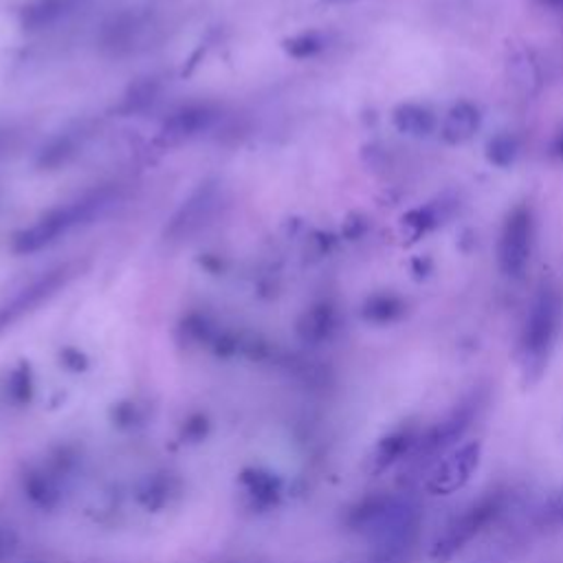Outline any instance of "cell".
<instances>
[{"instance_id":"obj_1","label":"cell","mask_w":563,"mask_h":563,"mask_svg":"<svg viewBox=\"0 0 563 563\" xmlns=\"http://www.w3.org/2000/svg\"><path fill=\"white\" fill-rule=\"evenodd\" d=\"M117 201L115 187L102 185L95 190H89L58 208L45 212L34 225L25 227L14 236L12 249L19 256H32L43 249H49L78 227L91 225L99 216H104Z\"/></svg>"},{"instance_id":"obj_2","label":"cell","mask_w":563,"mask_h":563,"mask_svg":"<svg viewBox=\"0 0 563 563\" xmlns=\"http://www.w3.org/2000/svg\"><path fill=\"white\" fill-rule=\"evenodd\" d=\"M508 508L506 491H489L480 495L476 502L465 506L438 535L432 546L434 561H449L458 552H462L473 539H478L484 530L500 521V517Z\"/></svg>"},{"instance_id":"obj_3","label":"cell","mask_w":563,"mask_h":563,"mask_svg":"<svg viewBox=\"0 0 563 563\" xmlns=\"http://www.w3.org/2000/svg\"><path fill=\"white\" fill-rule=\"evenodd\" d=\"M561 324V297L554 289L543 286L532 300L521 337L519 356L526 374H539L554 348Z\"/></svg>"},{"instance_id":"obj_4","label":"cell","mask_w":563,"mask_h":563,"mask_svg":"<svg viewBox=\"0 0 563 563\" xmlns=\"http://www.w3.org/2000/svg\"><path fill=\"white\" fill-rule=\"evenodd\" d=\"M532 243H535L532 210L528 206H515L502 225L500 245H497V260L504 275L508 278L524 275L532 256Z\"/></svg>"},{"instance_id":"obj_5","label":"cell","mask_w":563,"mask_h":563,"mask_svg":"<svg viewBox=\"0 0 563 563\" xmlns=\"http://www.w3.org/2000/svg\"><path fill=\"white\" fill-rule=\"evenodd\" d=\"M478 408H480L478 399L462 401L436 425H432L430 430H423L412 460H417V462H430L434 458L441 460L447 451H451L458 445V441L465 438V434L473 425Z\"/></svg>"},{"instance_id":"obj_6","label":"cell","mask_w":563,"mask_h":563,"mask_svg":"<svg viewBox=\"0 0 563 563\" xmlns=\"http://www.w3.org/2000/svg\"><path fill=\"white\" fill-rule=\"evenodd\" d=\"M73 275H75L73 265H60L47 271L45 275H40L38 280H34L19 295H14L10 302L0 306V330H5L10 324L19 321L27 313L36 310L40 304L51 300L58 291H62L71 282Z\"/></svg>"},{"instance_id":"obj_7","label":"cell","mask_w":563,"mask_h":563,"mask_svg":"<svg viewBox=\"0 0 563 563\" xmlns=\"http://www.w3.org/2000/svg\"><path fill=\"white\" fill-rule=\"evenodd\" d=\"M482 458L480 443H467L460 445L443 456L438 460L427 478V491L432 495H451L460 491L478 471Z\"/></svg>"},{"instance_id":"obj_8","label":"cell","mask_w":563,"mask_h":563,"mask_svg":"<svg viewBox=\"0 0 563 563\" xmlns=\"http://www.w3.org/2000/svg\"><path fill=\"white\" fill-rule=\"evenodd\" d=\"M216 201H219L216 185H212V183L201 185L199 190L190 199H187L178 208V212L172 216L165 234L172 241L190 238L192 234H197L208 223V219L212 216V212L216 208Z\"/></svg>"},{"instance_id":"obj_9","label":"cell","mask_w":563,"mask_h":563,"mask_svg":"<svg viewBox=\"0 0 563 563\" xmlns=\"http://www.w3.org/2000/svg\"><path fill=\"white\" fill-rule=\"evenodd\" d=\"M221 117V110L212 104H187L174 110L163 121V134L176 141L195 139L210 132Z\"/></svg>"},{"instance_id":"obj_10","label":"cell","mask_w":563,"mask_h":563,"mask_svg":"<svg viewBox=\"0 0 563 563\" xmlns=\"http://www.w3.org/2000/svg\"><path fill=\"white\" fill-rule=\"evenodd\" d=\"M419 438H421V430L417 425L399 427L392 434H388L386 438H382V443L377 445V451H374V469L386 471V469L412 458L417 451Z\"/></svg>"},{"instance_id":"obj_11","label":"cell","mask_w":563,"mask_h":563,"mask_svg":"<svg viewBox=\"0 0 563 563\" xmlns=\"http://www.w3.org/2000/svg\"><path fill=\"white\" fill-rule=\"evenodd\" d=\"M339 324V313L332 302L313 304L297 321V335L302 341L310 345H319L328 341Z\"/></svg>"},{"instance_id":"obj_12","label":"cell","mask_w":563,"mask_h":563,"mask_svg":"<svg viewBox=\"0 0 563 563\" xmlns=\"http://www.w3.org/2000/svg\"><path fill=\"white\" fill-rule=\"evenodd\" d=\"M80 148H82L80 134H75V132L58 134V137L49 139V143L43 145L36 163L40 169H58V167L71 163L78 156Z\"/></svg>"},{"instance_id":"obj_13","label":"cell","mask_w":563,"mask_h":563,"mask_svg":"<svg viewBox=\"0 0 563 563\" xmlns=\"http://www.w3.org/2000/svg\"><path fill=\"white\" fill-rule=\"evenodd\" d=\"M406 315V302L392 293H377L365 300L361 308V317L370 324H395Z\"/></svg>"},{"instance_id":"obj_14","label":"cell","mask_w":563,"mask_h":563,"mask_svg":"<svg viewBox=\"0 0 563 563\" xmlns=\"http://www.w3.org/2000/svg\"><path fill=\"white\" fill-rule=\"evenodd\" d=\"M478 126H480L478 108L467 102H460L449 110L443 126V137L449 143H462L478 130Z\"/></svg>"},{"instance_id":"obj_15","label":"cell","mask_w":563,"mask_h":563,"mask_svg":"<svg viewBox=\"0 0 563 563\" xmlns=\"http://www.w3.org/2000/svg\"><path fill=\"white\" fill-rule=\"evenodd\" d=\"M71 12V0H36L23 12V25L27 30L51 27Z\"/></svg>"},{"instance_id":"obj_16","label":"cell","mask_w":563,"mask_h":563,"mask_svg":"<svg viewBox=\"0 0 563 563\" xmlns=\"http://www.w3.org/2000/svg\"><path fill=\"white\" fill-rule=\"evenodd\" d=\"M395 126L406 134L427 137L434 130L436 119L427 108L417 104H406L395 110Z\"/></svg>"},{"instance_id":"obj_17","label":"cell","mask_w":563,"mask_h":563,"mask_svg":"<svg viewBox=\"0 0 563 563\" xmlns=\"http://www.w3.org/2000/svg\"><path fill=\"white\" fill-rule=\"evenodd\" d=\"M139 34V21L134 14H119L117 19H113L104 34H102V40H104V47L113 49V51H119L121 47H130L134 43Z\"/></svg>"},{"instance_id":"obj_18","label":"cell","mask_w":563,"mask_h":563,"mask_svg":"<svg viewBox=\"0 0 563 563\" xmlns=\"http://www.w3.org/2000/svg\"><path fill=\"white\" fill-rule=\"evenodd\" d=\"M328 45V38L321 32H306L286 40V54L295 60H310L319 56Z\"/></svg>"},{"instance_id":"obj_19","label":"cell","mask_w":563,"mask_h":563,"mask_svg":"<svg viewBox=\"0 0 563 563\" xmlns=\"http://www.w3.org/2000/svg\"><path fill=\"white\" fill-rule=\"evenodd\" d=\"M515 154H517V141H515V137H511V134H500V137H495V139L489 143V159H491L493 163H497V165H508V163H513Z\"/></svg>"},{"instance_id":"obj_20","label":"cell","mask_w":563,"mask_h":563,"mask_svg":"<svg viewBox=\"0 0 563 563\" xmlns=\"http://www.w3.org/2000/svg\"><path fill=\"white\" fill-rule=\"evenodd\" d=\"M539 524L548 528H563V491L552 495L539 511Z\"/></svg>"},{"instance_id":"obj_21","label":"cell","mask_w":563,"mask_h":563,"mask_svg":"<svg viewBox=\"0 0 563 563\" xmlns=\"http://www.w3.org/2000/svg\"><path fill=\"white\" fill-rule=\"evenodd\" d=\"M10 392H12V397H14L16 401L30 399V395H32V374H30V367H27V365H23L21 370H16V372L12 374V379H10Z\"/></svg>"},{"instance_id":"obj_22","label":"cell","mask_w":563,"mask_h":563,"mask_svg":"<svg viewBox=\"0 0 563 563\" xmlns=\"http://www.w3.org/2000/svg\"><path fill=\"white\" fill-rule=\"evenodd\" d=\"M251 493L262 497V500H271L275 495V486H273V478L269 473H256L254 484H251Z\"/></svg>"},{"instance_id":"obj_23","label":"cell","mask_w":563,"mask_h":563,"mask_svg":"<svg viewBox=\"0 0 563 563\" xmlns=\"http://www.w3.org/2000/svg\"><path fill=\"white\" fill-rule=\"evenodd\" d=\"M21 137L16 130L12 128H0V159H5L8 154H12L19 145Z\"/></svg>"},{"instance_id":"obj_24","label":"cell","mask_w":563,"mask_h":563,"mask_svg":"<svg viewBox=\"0 0 563 563\" xmlns=\"http://www.w3.org/2000/svg\"><path fill=\"white\" fill-rule=\"evenodd\" d=\"M552 152H554L556 156H561V159H563V132H559L556 141H554V145H552Z\"/></svg>"},{"instance_id":"obj_25","label":"cell","mask_w":563,"mask_h":563,"mask_svg":"<svg viewBox=\"0 0 563 563\" xmlns=\"http://www.w3.org/2000/svg\"><path fill=\"white\" fill-rule=\"evenodd\" d=\"M541 3L548 8H563V0H541Z\"/></svg>"}]
</instances>
